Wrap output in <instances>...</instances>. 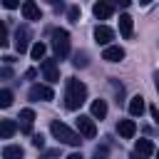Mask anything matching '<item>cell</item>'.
Masks as SVG:
<instances>
[{
	"instance_id": "obj_7",
	"label": "cell",
	"mask_w": 159,
	"mask_h": 159,
	"mask_svg": "<svg viewBox=\"0 0 159 159\" xmlns=\"http://www.w3.org/2000/svg\"><path fill=\"white\" fill-rule=\"evenodd\" d=\"M15 50L20 55L30 50V27L27 25H20L17 27V32H15Z\"/></svg>"
},
{
	"instance_id": "obj_16",
	"label": "cell",
	"mask_w": 159,
	"mask_h": 159,
	"mask_svg": "<svg viewBox=\"0 0 159 159\" xmlns=\"http://www.w3.org/2000/svg\"><path fill=\"white\" fill-rule=\"evenodd\" d=\"M142 112H144V97L142 94H134L129 99V114L132 117H142Z\"/></svg>"
},
{
	"instance_id": "obj_21",
	"label": "cell",
	"mask_w": 159,
	"mask_h": 159,
	"mask_svg": "<svg viewBox=\"0 0 159 159\" xmlns=\"http://www.w3.org/2000/svg\"><path fill=\"white\" fill-rule=\"evenodd\" d=\"M75 67H87L89 60H87V52H75V60H72Z\"/></svg>"
},
{
	"instance_id": "obj_22",
	"label": "cell",
	"mask_w": 159,
	"mask_h": 159,
	"mask_svg": "<svg viewBox=\"0 0 159 159\" xmlns=\"http://www.w3.org/2000/svg\"><path fill=\"white\" fill-rule=\"evenodd\" d=\"M7 42H10V40H7V25L0 20V50H5Z\"/></svg>"
},
{
	"instance_id": "obj_1",
	"label": "cell",
	"mask_w": 159,
	"mask_h": 159,
	"mask_svg": "<svg viewBox=\"0 0 159 159\" xmlns=\"http://www.w3.org/2000/svg\"><path fill=\"white\" fill-rule=\"evenodd\" d=\"M87 102V84L70 77L65 80V107L67 109H80Z\"/></svg>"
},
{
	"instance_id": "obj_2",
	"label": "cell",
	"mask_w": 159,
	"mask_h": 159,
	"mask_svg": "<svg viewBox=\"0 0 159 159\" xmlns=\"http://www.w3.org/2000/svg\"><path fill=\"white\" fill-rule=\"evenodd\" d=\"M50 132H52V137L60 142V144H67V147H80L82 144V134L80 132H72L65 122H60V119H55V122H50Z\"/></svg>"
},
{
	"instance_id": "obj_15",
	"label": "cell",
	"mask_w": 159,
	"mask_h": 159,
	"mask_svg": "<svg viewBox=\"0 0 159 159\" xmlns=\"http://www.w3.org/2000/svg\"><path fill=\"white\" fill-rule=\"evenodd\" d=\"M17 132V122L15 119H0V139H10Z\"/></svg>"
},
{
	"instance_id": "obj_6",
	"label": "cell",
	"mask_w": 159,
	"mask_h": 159,
	"mask_svg": "<svg viewBox=\"0 0 159 159\" xmlns=\"http://www.w3.org/2000/svg\"><path fill=\"white\" fill-rule=\"evenodd\" d=\"M27 94H30L32 102H50V99H55V92H52L50 84H32Z\"/></svg>"
},
{
	"instance_id": "obj_29",
	"label": "cell",
	"mask_w": 159,
	"mask_h": 159,
	"mask_svg": "<svg viewBox=\"0 0 159 159\" xmlns=\"http://www.w3.org/2000/svg\"><path fill=\"white\" fill-rule=\"evenodd\" d=\"M149 112H152V119H154V122H157V124H159V109H157V107H152V109H149Z\"/></svg>"
},
{
	"instance_id": "obj_5",
	"label": "cell",
	"mask_w": 159,
	"mask_h": 159,
	"mask_svg": "<svg viewBox=\"0 0 159 159\" xmlns=\"http://www.w3.org/2000/svg\"><path fill=\"white\" fill-rule=\"evenodd\" d=\"M40 70H42V77H45L50 84L60 82V67H57V62H55V60H47V57H42V62H40Z\"/></svg>"
},
{
	"instance_id": "obj_18",
	"label": "cell",
	"mask_w": 159,
	"mask_h": 159,
	"mask_svg": "<svg viewBox=\"0 0 159 159\" xmlns=\"http://www.w3.org/2000/svg\"><path fill=\"white\" fill-rule=\"evenodd\" d=\"M45 52H47V45L45 42H35V45H30V55H32V60H42L45 57Z\"/></svg>"
},
{
	"instance_id": "obj_27",
	"label": "cell",
	"mask_w": 159,
	"mask_h": 159,
	"mask_svg": "<svg viewBox=\"0 0 159 159\" xmlns=\"http://www.w3.org/2000/svg\"><path fill=\"white\" fill-rule=\"evenodd\" d=\"M12 77V70L10 67H0V80H10Z\"/></svg>"
},
{
	"instance_id": "obj_11",
	"label": "cell",
	"mask_w": 159,
	"mask_h": 159,
	"mask_svg": "<svg viewBox=\"0 0 159 159\" xmlns=\"http://www.w3.org/2000/svg\"><path fill=\"white\" fill-rule=\"evenodd\" d=\"M102 60H107V62H122V60H124V50H122L119 45H104Z\"/></svg>"
},
{
	"instance_id": "obj_9",
	"label": "cell",
	"mask_w": 159,
	"mask_h": 159,
	"mask_svg": "<svg viewBox=\"0 0 159 159\" xmlns=\"http://www.w3.org/2000/svg\"><path fill=\"white\" fill-rule=\"evenodd\" d=\"M22 17L25 20H40L42 17V12H40V5L35 2V0H22Z\"/></svg>"
},
{
	"instance_id": "obj_14",
	"label": "cell",
	"mask_w": 159,
	"mask_h": 159,
	"mask_svg": "<svg viewBox=\"0 0 159 159\" xmlns=\"http://www.w3.org/2000/svg\"><path fill=\"white\" fill-rule=\"evenodd\" d=\"M134 154L137 157H152V154H157V149H154V144L149 139H139L134 144Z\"/></svg>"
},
{
	"instance_id": "obj_23",
	"label": "cell",
	"mask_w": 159,
	"mask_h": 159,
	"mask_svg": "<svg viewBox=\"0 0 159 159\" xmlns=\"http://www.w3.org/2000/svg\"><path fill=\"white\" fill-rule=\"evenodd\" d=\"M20 122H22V124H32V122H35V112H32V109H22V112H20Z\"/></svg>"
},
{
	"instance_id": "obj_25",
	"label": "cell",
	"mask_w": 159,
	"mask_h": 159,
	"mask_svg": "<svg viewBox=\"0 0 159 159\" xmlns=\"http://www.w3.org/2000/svg\"><path fill=\"white\" fill-rule=\"evenodd\" d=\"M32 144H35L37 149H42V147H45V137H42V134H32Z\"/></svg>"
},
{
	"instance_id": "obj_4",
	"label": "cell",
	"mask_w": 159,
	"mask_h": 159,
	"mask_svg": "<svg viewBox=\"0 0 159 159\" xmlns=\"http://www.w3.org/2000/svg\"><path fill=\"white\" fill-rule=\"evenodd\" d=\"M77 124V132L84 137V139H94L97 137V124H94V117H87V114H80L75 119Z\"/></svg>"
},
{
	"instance_id": "obj_20",
	"label": "cell",
	"mask_w": 159,
	"mask_h": 159,
	"mask_svg": "<svg viewBox=\"0 0 159 159\" xmlns=\"http://www.w3.org/2000/svg\"><path fill=\"white\" fill-rule=\"evenodd\" d=\"M12 104V92L10 89H0V109H7Z\"/></svg>"
},
{
	"instance_id": "obj_13",
	"label": "cell",
	"mask_w": 159,
	"mask_h": 159,
	"mask_svg": "<svg viewBox=\"0 0 159 159\" xmlns=\"http://www.w3.org/2000/svg\"><path fill=\"white\" fill-rule=\"evenodd\" d=\"M119 32H122V37H127V40L134 35V20H132L127 12L119 15Z\"/></svg>"
},
{
	"instance_id": "obj_12",
	"label": "cell",
	"mask_w": 159,
	"mask_h": 159,
	"mask_svg": "<svg viewBox=\"0 0 159 159\" xmlns=\"http://www.w3.org/2000/svg\"><path fill=\"white\" fill-rule=\"evenodd\" d=\"M117 132H119L122 139H132V137L137 134V124H134V119H119Z\"/></svg>"
},
{
	"instance_id": "obj_31",
	"label": "cell",
	"mask_w": 159,
	"mask_h": 159,
	"mask_svg": "<svg viewBox=\"0 0 159 159\" xmlns=\"http://www.w3.org/2000/svg\"><path fill=\"white\" fill-rule=\"evenodd\" d=\"M154 87H157V92H159V70L154 72Z\"/></svg>"
},
{
	"instance_id": "obj_33",
	"label": "cell",
	"mask_w": 159,
	"mask_h": 159,
	"mask_svg": "<svg viewBox=\"0 0 159 159\" xmlns=\"http://www.w3.org/2000/svg\"><path fill=\"white\" fill-rule=\"evenodd\" d=\"M157 154H159V149H157Z\"/></svg>"
},
{
	"instance_id": "obj_32",
	"label": "cell",
	"mask_w": 159,
	"mask_h": 159,
	"mask_svg": "<svg viewBox=\"0 0 159 159\" xmlns=\"http://www.w3.org/2000/svg\"><path fill=\"white\" fill-rule=\"evenodd\" d=\"M139 2H142V5H149V2H152V0H139Z\"/></svg>"
},
{
	"instance_id": "obj_17",
	"label": "cell",
	"mask_w": 159,
	"mask_h": 159,
	"mask_svg": "<svg viewBox=\"0 0 159 159\" xmlns=\"http://www.w3.org/2000/svg\"><path fill=\"white\" fill-rule=\"evenodd\" d=\"M89 109H92V117H94V119H104V117H107V102H104V99H94Z\"/></svg>"
},
{
	"instance_id": "obj_26",
	"label": "cell",
	"mask_w": 159,
	"mask_h": 159,
	"mask_svg": "<svg viewBox=\"0 0 159 159\" xmlns=\"http://www.w3.org/2000/svg\"><path fill=\"white\" fill-rule=\"evenodd\" d=\"M2 5H5L7 10H15V7H20L22 2H20V0H2Z\"/></svg>"
},
{
	"instance_id": "obj_28",
	"label": "cell",
	"mask_w": 159,
	"mask_h": 159,
	"mask_svg": "<svg viewBox=\"0 0 159 159\" xmlns=\"http://www.w3.org/2000/svg\"><path fill=\"white\" fill-rule=\"evenodd\" d=\"M112 2H114L117 7H129V5H132V0H112Z\"/></svg>"
},
{
	"instance_id": "obj_10",
	"label": "cell",
	"mask_w": 159,
	"mask_h": 159,
	"mask_svg": "<svg viewBox=\"0 0 159 159\" xmlns=\"http://www.w3.org/2000/svg\"><path fill=\"white\" fill-rule=\"evenodd\" d=\"M94 40H97V45H109L114 40V30L107 27V25H97L94 27Z\"/></svg>"
},
{
	"instance_id": "obj_19",
	"label": "cell",
	"mask_w": 159,
	"mask_h": 159,
	"mask_svg": "<svg viewBox=\"0 0 159 159\" xmlns=\"http://www.w3.org/2000/svg\"><path fill=\"white\" fill-rule=\"evenodd\" d=\"M2 157H7V159H17V157H22V147L10 144V147H5V149H2Z\"/></svg>"
},
{
	"instance_id": "obj_3",
	"label": "cell",
	"mask_w": 159,
	"mask_h": 159,
	"mask_svg": "<svg viewBox=\"0 0 159 159\" xmlns=\"http://www.w3.org/2000/svg\"><path fill=\"white\" fill-rule=\"evenodd\" d=\"M52 50H55V55L60 57V60H65L67 55H70V32L67 30H62V27H57V30H52Z\"/></svg>"
},
{
	"instance_id": "obj_24",
	"label": "cell",
	"mask_w": 159,
	"mask_h": 159,
	"mask_svg": "<svg viewBox=\"0 0 159 159\" xmlns=\"http://www.w3.org/2000/svg\"><path fill=\"white\" fill-rule=\"evenodd\" d=\"M67 17H70L72 22H80V7H77V5H72V7L67 10Z\"/></svg>"
},
{
	"instance_id": "obj_8",
	"label": "cell",
	"mask_w": 159,
	"mask_h": 159,
	"mask_svg": "<svg viewBox=\"0 0 159 159\" xmlns=\"http://www.w3.org/2000/svg\"><path fill=\"white\" fill-rule=\"evenodd\" d=\"M92 12H94L97 20H109L112 12H114V2H112V0H99V2H94Z\"/></svg>"
},
{
	"instance_id": "obj_30",
	"label": "cell",
	"mask_w": 159,
	"mask_h": 159,
	"mask_svg": "<svg viewBox=\"0 0 159 159\" xmlns=\"http://www.w3.org/2000/svg\"><path fill=\"white\" fill-rule=\"evenodd\" d=\"M20 129H22V132H25V134H30V132H32V124H22V127H20Z\"/></svg>"
}]
</instances>
